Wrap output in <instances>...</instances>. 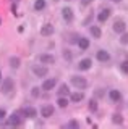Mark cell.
<instances>
[{"mask_svg": "<svg viewBox=\"0 0 128 129\" xmlns=\"http://www.w3.org/2000/svg\"><path fill=\"white\" fill-rule=\"evenodd\" d=\"M21 113H23L25 116H28V118H34V116L37 115V111H36L33 107H25V108L21 110Z\"/></svg>", "mask_w": 128, "mask_h": 129, "instance_id": "obj_9", "label": "cell"}, {"mask_svg": "<svg viewBox=\"0 0 128 129\" xmlns=\"http://www.w3.org/2000/svg\"><path fill=\"white\" fill-rule=\"evenodd\" d=\"M110 99L114 100V102H120V99H122V94H120L118 90H110Z\"/></svg>", "mask_w": 128, "mask_h": 129, "instance_id": "obj_17", "label": "cell"}, {"mask_svg": "<svg viewBox=\"0 0 128 129\" xmlns=\"http://www.w3.org/2000/svg\"><path fill=\"white\" fill-rule=\"evenodd\" d=\"M120 68H122V71L125 73V74H128V60H125V61L120 64Z\"/></svg>", "mask_w": 128, "mask_h": 129, "instance_id": "obj_26", "label": "cell"}, {"mask_svg": "<svg viewBox=\"0 0 128 129\" xmlns=\"http://www.w3.org/2000/svg\"><path fill=\"white\" fill-rule=\"evenodd\" d=\"M46 8V0H36L34 2V10L36 11H41Z\"/></svg>", "mask_w": 128, "mask_h": 129, "instance_id": "obj_16", "label": "cell"}, {"mask_svg": "<svg viewBox=\"0 0 128 129\" xmlns=\"http://www.w3.org/2000/svg\"><path fill=\"white\" fill-rule=\"evenodd\" d=\"M5 115H7V113H5V110H3V108H0V121H2L3 118H5Z\"/></svg>", "mask_w": 128, "mask_h": 129, "instance_id": "obj_30", "label": "cell"}, {"mask_svg": "<svg viewBox=\"0 0 128 129\" xmlns=\"http://www.w3.org/2000/svg\"><path fill=\"white\" fill-rule=\"evenodd\" d=\"M112 2H115V3H118V2H122V0H112Z\"/></svg>", "mask_w": 128, "mask_h": 129, "instance_id": "obj_33", "label": "cell"}, {"mask_svg": "<svg viewBox=\"0 0 128 129\" xmlns=\"http://www.w3.org/2000/svg\"><path fill=\"white\" fill-rule=\"evenodd\" d=\"M33 73L37 76V78H44V76H47L49 70H47V66H34L33 68Z\"/></svg>", "mask_w": 128, "mask_h": 129, "instance_id": "obj_4", "label": "cell"}, {"mask_svg": "<svg viewBox=\"0 0 128 129\" xmlns=\"http://www.w3.org/2000/svg\"><path fill=\"white\" fill-rule=\"evenodd\" d=\"M55 84H57V81H55V79H47V81H44L42 89H44V90H52V89L55 87Z\"/></svg>", "mask_w": 128, "mask_h": 129, "instance_id": "obj_12", "label": "cell"}, {"mask_svg": "<svg viewBox=\"0 0 128 129\" xmlns=\"http://www.w3.org/2000/svg\"><path fill=\"white\" fill-rule=\"evenodd\" d=\"M96 58L99 60V61H109V58H110V55L107 53L105 50H99L97 53H96Z\"/></svg>", "mask_w": 128, "mask_h": 129, "instance_id": "obj_11", "label": "cell"}, {"mask_svg": "<svg viewBox=\"0 0 128 129\" xmlns=\"http://www.w3.org/2000/svg\"><path fill=\"white\" fill-rule=\"evenodd\" d=\"M96 95H97V97H102V95H104V90H101V89H97V90H96Z\"/></svg>", "mask_w": 128, "mask_h": 129, "instance_id": "obj_31", "label": "cell"}, {"mask_svg": "<svg viewBox=\"0 0 128 129\" xmlns=\"http://www.w3.org/2000/svg\"><path fill=\"white\" fill-rule=\"evenodd\" d=\"M62 16H63V19H65V21H71V19H73V10H71L70 7H65L62 10Z\"/></svg>", "mask_w": 128, "mask_h": 129, "instance_id": "obj_5", "label": "cell"}, {"mask_svg": "<svg viewBox=\"0 0 128 129\" xmlns=\"http://www.w3.org/2000/svg\"><path fill=\"white\" fill-rule=\"evenodd\" d=\"M41 113H42V116H44V118H49V116L54 115V108L49 107V105H46V107H42Z\"/></svg>", "mask_w": 128, "mask_h": 129, "instance_id": "obj_13", "label": "cell"}, {"mask_svg": "<svg viewBox=\"0 0 128 129\" xmlns=\"http://www.w3.org/2000/svg\"><path fill=\"white\" fill-rule=\"evenodd\" d=\"M0 82H2V74H0Z\"/></svg>", "mask_w": 128, "mask_h": 129, "instance_id": "obj_35", "label": "cell"}, {"mask_svg": "<svg viewBox=\"0 0 128 129\" xmlns=\"http://www.w3.org/2000/svg\"><path fill=\"white\" fill-rule=\"evenodd\" d=\"M13 89H15V82H13V79H11V78H7L5 81H3L2 92H3L5 95H8L10 92H13Z\"/></svg>", "mask_w": 128, "mask_h": 129, "instance_id": "obj_2", "label": "cell"}, {"mask_svg": "<svg viewBox=\"0 0 128 129\" xmlns=\"http://www.w3.org/2000/svg\"><path fill=\"white\" fill-rule=\"evenodd\" d=\"M39 61H41V63H46V64H50V63H54V61H55V58H54L52 55L42 53V55H39Z\"/></svg>", "mask_w": 128, "mask_h": 129, "instance_id": "obj_10", "label": "cell"}, {"mask_svg": "<svg viewBox=\"0 0 128 129\" xmlns=\"http://www.w3.org/2000/svg\"><path fill=\"white\" fill-rule=\"evenodd\" d=\"M67 105H68V100H67L65 97H60V99H58V107L60 108H65Z\"/></svg>", "mask_w": 128, "mask_h": 129, "instance_id": "obj_24", "label": "cell"}, {"mask_svg": "<svg viewBox=\"0 0 128 129\" xmlns=\"http://www.w3.org/2000/svg\"><path fill=\"white\" fill-rule=\"evenodd\" d=\"M68 127H79V123H78V121H75V119H71L70 123H68Z\"/></svg>", "mask_w": 128, "mask_h": 129, "instance_id": "obj_27", "label": "cell"}, {"mask_svg": "<svg viewBox=\"0 0 128 129\" xmlns=\"http://www.w3.org/2000/svg\"><path fill=\"white\" fill-rule=\"evenodd\" d=\"M11 2H13V3H16V2H19V0H11Z\"/></svg>", "mask_w": 128, "mask_h": 129, "instance_id": "obj_34", "label": "cell"}, {"mask_svg": "<svg viewBox=\"0 0 128 129\" xmlns=\"http://www.w3.org/2000/svg\"><path fill=\"white\" fill-rule=\"evenodd\" d=\"M0 23H2V19H0Z\"/></svg>", "mask_w": 128, "mask_h": 129, "instance_id": "obj_37", "label": "cell"}, {"mask_svg": "<svg viewBox=\"0 0 128 129\" xmlns=\"http://www.w3.org/2000/svg\"><path fill=\"white\" fill-rule=\"evenodd\" d=\"M120 44L122 45H128V32H123L122 37H120Z\"/></svg>", "mask_w": 128, "mask_h": 129, "instance_id": "obj_22", "label": "cell"}, {"mask_svg": "<svg viewBox=\"0 0 128 129\" xmlns=\"http://www.w3.org/2000/svg\"><path fill=\"white\" fill-rule=\"evenodd\" d=\"M93 66V61H91V58H84V60H81L78 64V68L81 71H86V70H89V68Z\"/></svg>", "mask_w": 128, "mask_h": 129, "instance_id": "obj_7", "label": "cell"}, {"mask_svg": "<svg viewBox=\"0 0 128 129\" xmlns=\"http://www.w3.org/2000/svg\"><path fill=\"white\" fill-rule=\"evenodd\" d=\"M88 107H89L91 111H97V102H96V100H89V105H88Z\"/></svg>", "mask_w": 128, "mask_h": 129, "instance_id": "obj_25", "label": "cell"}, {"mask_svg": "<svg viewBox=\"0 0 128 129\" xmlns=\"http://www.w3.org/2000/svg\"><path fill=\"white\" fill-rule=\"evenodd\" d=\"M112 119H114V123H117V124H123V118H122V115H114L112 116Z\"/></svg>", "mask_w": 128, "mask_h": 129, "instance_id": "obj_23", "label": "cell"}, {"mask_svg": "<svg viewBox=\"0 0 128 129\" xmlns=\"http://www.w3.org/2000/svg\"><path fill=\"white\" fill-rule=\"evenodd\" d=\"M10 64H11V68H18L19 66V58L11 56V58H10Z\"/></svg>", "mask_w": 128, "mask_h": 129, "instance_id": "obj_21", "label": "cell"}, {"mask_svg": "<svg viewBox=\"0 0 128 129\" xmlns=\"http://www.w3.org/2000/svg\"><path fill=\"white\" fill-rule=\"evenodd\" d=\"M54 2H58V0H54Z\"/></svg>", "mask_w": 128, "mask_h": 129, "instance_id": "obj_36", "label": "cell"}, {"mask_svg": "<svg viewBox=\"0 0 128 129\" xmlns=\"http://www.w3.org/2000/svg\"><path fill=\"white\" fill-rule=\"evenodd\" d=\"M114 31L117 32V34H123V32H125V27H126V24H125V21H123V19H117V21L114 23Z\"/></svg>", "mask_w": 128, "mask_h": 129, "instance_id": "obj_3", "label": "cell"}, {"mask_svg": "<svg viewBox=\"0 0 128 129\" xmlns=\"http://www.w3.org/2000/svg\"><path fill=\"white\" fill-rule=\"evenodd\" d=\"M71 84H73L76 89H86L88 87V81L83 78V76H71Z\"/></svg>", "mask_w": 128, "mask_h": 129, "instance_id": "obj_1", "label": "cell"}, {"mask_svg": "<svg viewBox=\"0 0 128 129\" xmlns=\"http://www.w3.org/2000/svg\"><path fill=\"white\" fill-rule=\"evenodd\" d=\"M83 97L84 95H83L81 92H75V94H71V100H73V102H81Z\"/></svg>", "mask_w": 128, "mask_h": 129, "instance_id": "obj_20", "label": "cell"}, {"mask_svg": "<svg viewBox=\"0 0 128 129\" xmlns=\"http://www.w3.org/2000/svg\"><path fill=\"white\" fill-rule=\"evenodd\" d=\"M91 2H93V0H83V2H81V3H83V7H86V5H89V3H91Z\"/></svg>", "mask_w": 128, "mask_h": 129, "instance_id": "obj_32", "label": "cell"}, {"mask_svg": "<svg viewBox=\"0 0 128 129\" xmlns=\"http://www.w3.org/2000/svg\"><path fill=\"white\" fill-rule=\"evenodd\" d=\"M63 56H65V58L70 61V60H71V52L70 50H63Z\"/></svg>", "mask_w": 128, "mask_h": 129, "instance_id": "obj_28", "label": "cell"}, {"mask_svg": "<svg viewBox=\"0 0 128 129\" xmlns=\"http://www.w3.org/2000/svg\"><path fill=\"white\" fill-rule=\"evenodd\" d=\"M91 34H93L96 39H99V37H101V27H97V26H91Z\"/></svg>", "mask_w": 128, "mask_h": 129, "instance_id": "obj_18", "label": "cell"}, {"mask_svg": "<svg viewBox=\"0 0 128 129\" xmlns=\"http://www.w3.org/2000/svg\"><path fill=\"white\" fill-rule=\"evenodd\" d=\"M109 16H110V8H104V10L99 11V15H97V19L99 21H107L109 19Z\"/></svg>", "mask_w": 128, "mask_h": 129, "instance_id": "obj_6", "label": "cell"}, {"mask_svg": "<svg viewBox=\"0 0 128 129\" xmlns=\"http://www.w3.org/2000/svg\"><path fill=\"white\" fill-rule=\"evenodd\" d=\"M8 124L10 126H19V124H21V118H19L18 115H11L10 119H8Z\"/></svg>", "mask_w": 128, "mask_h": 129, "instance_id": "obj_14", "label": "cell"}, {"mask_svg": "<svg viewBox=\"0 0 128 129\" xmlns=\"http://www.w3.org/2000/svg\"><path fill=\"white\" fill-rule=\"evenodd\" d=\"M68 86H65V84H62V86H60V89H58V95L60 97H65L67 94H68Z\"/></svg>", "mask_w": 128, "mask_h": 129, "instance_id": "obj_19", "label": "cell"}, {"mask_svg": "<svg viewBox=\"0 0 128 129\" xmlns=\"http://www.w3.org/2000/svg\"><path fill=\"white\" fill-rule=\"evenodd\" d=\"M78 47L81 48V50H86V48L89 47V40H88L86 37H79V40H78Z\"/></svg>", "mask_w": 128, "mask_h": 129, "instance_id": "obj_15", "label": "cell"}, {"mask_svg": "<svg viewBox=\"0 0 128 129\" xmlns=\"http://www.w3.org/2000/svg\"><path fill=\"white\" fill-rule=\"evenodd\" d=\"M31 94H33V97H39V89H37V87H34L33 90H31Z\"/></svg>", "mask_w": 128, "mask_h": 129, "instance_id": "obj_29", "label": "cell"}, {"mask_svg": "<svg viewBox=\"0 0 128 129\" xmlns=\"http://www.w3.org/2000/svg\"><path fill=\"white\" fill-rule=\"evenodd\" d=\"M52 34H54V26L52 24H44L42 29H41V36L47 37V36H52Z\"/></svg>", "mask_w": 128, "mask_h": 129, "instance_id": "obj_8", "label": "cell"}]
</instances>
